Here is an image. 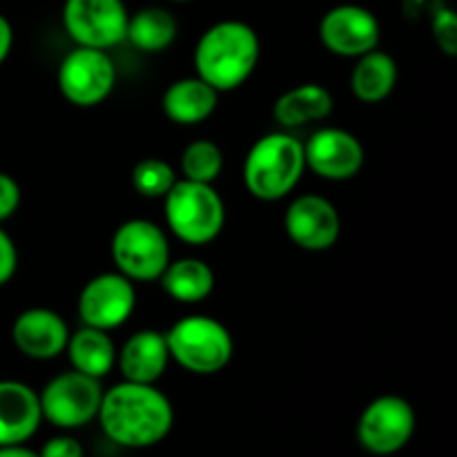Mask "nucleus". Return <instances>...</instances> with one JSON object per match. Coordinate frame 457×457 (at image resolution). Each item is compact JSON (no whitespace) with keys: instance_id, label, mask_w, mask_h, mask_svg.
<instances>
[{"instance_id":"obj_1","label":"nucleus","mask_w":457,"mask_h":457,"mask_svg":"<svg viewBox=\"0 0 457 457\" xmlns=\"http://www.w3.org/2000/svg\"><path fill=\"white\" fill-rule=\"evenodd\" d=\"M96 420L123 449H150L172 433L174 406L156 384L119 382L103 393Z\"/></svg>"},{"instance_id":"obj_2","label":"nucleus","mask_w":457,"mask_h":457,"mask_svg":"<svg viewBox=\"0 0 457 457\" xmlns=\"http://www.w3.org/2000/svg\"><path fill=\"white\" fill-rule=\"evenodd\" d=\"M262 58L259 34L244 21L226 18L210 25L195 47V70L199 79L219 94L235 92L248 83Z\"/></svg>"},{"instance_id":"obj_3","label":"nucleus","mask_w":457,"mask_h":457,"mask_svg":"<svg viewBox=\"0 0 457 457\" xmlns=\"http://www.w3.org/2000/svg\"><path fill=\"white\" fill-rule=\"evenodd\" d=\"M306 172L303 143L288 132H270L250 145L244 161V183L259 201H281Z\"/></svg>"},{"instance_id":"obj_4","label":"nucleus","mask_w":457,"mask_h":457,"mask_svg":"<svg viewBox=\"0 0 457 457\" xmlns=\"http://www.w3.org/2000/svg\"><path fill=\"white\" fill-rule=\"evenodd\" d=\"M163 214L170 232L187 245H208L226 226V204L212 183L177 179L163 196Z\"/></svg>"},{"instance_id":"obj_5","label":"nucleus","mask_w":457,"mask_h":457,"mask_svg":"<svg viewBox=\"0 0 457 457\" xmlns=\"http://www.w3.org/2000/svg\"><path fill=\"white\" fill-rule=\"evenodd\" d=\"M170 360L192 375H217L232 361L235 339L226 324L208 315H187L165 330Z\"/></svg>"},{"instance_id":"obj_6","label":"nucleus","mask_w":457,"mask_h":457,"mask_svg":"<svg viewBox=\"0 0 457 457\" xmlns=\"http://www.w3.org/2000/svg\"><path fill=\"white\" fill-rule=\"evenodd\" d=\"M110 253L116 272L134 284L159 281L165 266L172 262L168 235L147 219H129L120 223L112 235Z\"/></svg>"},{"instance_id":"obj_7","label":"nucleus","mask_w":457,"mask_h":457,"mask_svg":"<svg viewBox=\"0 0 457 457\" xmlns=\"http://www.w3.org/2000/svg\"><path fill=\"white\" fill-rule=\"evenodd\" d=\"M103 393L105 388H103L101 379L89 378L74 369L65 370L49 379L43 391L38 393L43 420L62 431L87 427L89 422L96 420Z\"/></svg>"},{"instance_id":"obj_8","label":"nucleus","mask_w":457,"mask_h":457,"mask_svg":"<svg viewBox=\"0 0 457 457\" xmlns=\"http://www.w3.org/2000/svg\"><path fill=\"white\" fill-rule=\"evenodd\" d=\"M418 418L411 402L402 395H379L366 404L357 420L355 436L370 455L388 457L404 449L413 437Z\"/></svg>"},{"instance_id":"obj_9","label":"nucleus","mask_w":457,"mask_h":457,"mask_svg":"<svg viewBox=\"0 0 457 457\" xmlns=\"http://www.w3.org/2000/svg\"><path fill=\"white\" fill-rule=\"evenodd\" d=\"M62 98L76 107H96L110 98L116 87V65L107 49L76 45L65 54L56 71Z\"/></svg>"},{"instance_id":"obj_10","label":"nucleus","mask_w":457,"mask_h":457,"mask_svg":"<svg viewBox=\"0 0 457 457\" xmlns=\"http://www.w3.org/2000/svg\"><path fill=\"white\" fill-rule=\"evenodd\" d=\"M129 12L125 0H65L62 27L80 47L110 49L123 43Z\"/></svg>"},{"instance_id":"obj_11","label":"nucleus","mask_w":457,"mask_h":457,"mask_svg":"<svg viewBox=\"0 0 457 457\" xmlns=\"http://www.w3.org/2000/svg\"><path fill=\"white\" fill-rule=\"evenodd\" d=\"M134 308H137L134 281L116 270L92 277L83 286L76 303L83 326L107 330V333L128 324Z\"/></svg>"},{"instance_id":"obj_12","label":"nucleus","mask_w":457,"mask_h":457,"mask_svg":"<svg viewBox=\"0 0 457 457\" xmlns=\"http://www.w3.org/2000/svg\"><path fill=\"white\" fill-rule=\"evenodd\" d=\"M320 40L335 56L360 58L379 47L382 25L369 7L353 3L335 4L321 16Z\"/></svg>"},{"instance_id":"obj_13","label":"nucleus","mask_w":457,"mask_h":457,"mask_svg":"<svg viewBox=\"0 0 457 457\" xmlns=\"http://www.w3.org/2000/svg\"><path fill=\"white\" fill-rule=\"evenodd\" d=\"M288 239L308 253H326L342 235V217L337 205L321 195H299L290 201L284 214Z\"/></svg>"},{"instance_id":"obj_14","label":"nucleus","mask_w":457,"mask_h":457,"mask_svg":"<svg viewBox=\"0 0 457 457\" xmlns=\"http://www.w3.org/2000/svg\"><path fill=\"white\" fill-rule=\"evenodd\" d=\"M306 170L326 181H348L364 168L366 152L360 138L342 128H320L303 143Z\"/></svg>"},{"instance_id":"obj_15","label":"nucleus","mask_w":457,"mask_h":457,"mask_svg":"<svg viewBox=\"0 0 457 457\" xmlns=\"http://www.w3.org/2000/svg\"><path fill=\"white\" fill-rule=\"evenodd\" d=\"M70 326L52 308H27L13 320L12 339L21 355L36 361L56 360L65 353Z\"/></svg>"},{"instance_id":"obj_16","label":"nucleus","mask_w":457,"mask_h":457,"mask_svg":"<svg viewBox=\"0 0 457 457\" xmlns=\"http://www.w3.org/2000/svg\"><path fill=\"white\" fill-rule=\"evenodd\" d=\"M40 424L38 393L18 379H0V446L27 445Z\"/></svg>"},{"instance_id":"obj_17","label":"nucleus","mask_w":457,"mask_h":457,"mask_svg":"<svg viewBox=\"0 0 457 457\" xmlns=\"http://www.w3.org/2000/svg\"><path fill=\"white\" fill-rule=\"evenodd\" d=\"M170 351L165 333L154 328H143L128 337V342L116 353V366L125 382L156 384L170 366Z\"/></svg>"},{"instance_id":"obj_18","label":"nucleus","mask_w":457,"mask_h":457,"mask_svg":"<svg viewBox=\"0 0 457 457\" xmlns=\"http://www.w3.org/2000/svg\"><path fill=\"white\" fill-rule=\"evenodd\" d=\"M219 105V92L199 76H186L165 87L161 107L168 120L177 125H199L214 114Z\"/></svg>"},{"instance_id":"obj_19","label":"nucleus","mask_w":457,"mask_h":457,"mask_svg":"<svg viewBox=\"0 0 457 457\" xmlns=\"http://www.w3.org/2000/svg\"><path fill=\"white\" fill-rule=\"evenodd\" d=\"M335 98L321 83H302L281 94L272 105V116L281 128H302V125L324 120L333 114Z\"/></svg>"},{"instance_id":"obj_20","label":"nucleus","mask_w":457,"mask_h":457,"mask_svg":"<svg viewBox=\"0 0 457 457\" xmlns=\"http://www.w3.org/2000/svg\"><path fill=\"white\" fill-rule=\"evenodd\" d=\"M65 353L70 357L71 369L89 378L103 379L114 370L119 351L107 330L80 326L79 330L70 333Z\"/></svg>"},{"instance_id":"obj_21","label":"nucleus","mask_w":457,"mask_h":457,"mask_svg":"<svg viewBox=\"0 0 457 457\" xmlns=\"http://www.w3.org/2000/svg\"><path fill=\"white\" fill-rule=\"evenodd\" d=\"M397 85V62L382 49L355 58L351 71V89L357 101L382 103L393 94Z\"/></svg>"},{"instance_id":"obj_22","label":"nucleus","mask_w":457,"mask_h":457,"mask_svg":"<svg viewBox=\"0 0 457 457\" xmlns=\"http://www.w3.org/2000/svg\"><path fill=\"white\" fill-rule=\"evenodd\" d=\"M159 281L165 293L181 303H201L212 295L214 284H217L210 263L196 257H183L170 262L165 266L163 275L159 277Z\"/></svg>"},{"instance_id":"obj_23","label":"nucleus","mask_w":457,"mask_h":457,"mask_svg":"<svg viewBox=\"0 0 457 457\" xmlns=\"http://www.w3.org/2000/svg\"><path fill=\"white\" fill-rule=\"evenodd\" d=\"M179 22L174 13L165 7L147 4L138 12L129 13L125 40L143 54H161L177 40Z\"/></svg>"},{"instance_id":"obj_24","label":"nucleus","mask_w":457,"mask_h":457,"mask_svg":"<svg viewBox=\"0 0 457 457\" xmlns=\"http://www.w3.org/2000/svg\"><path fill=\"white\" fill-rule=\"evenodd\" d=\"M223 172V150L214 141L199 138L181 154V174L187 181L214 183Z\"/></svg>"},{"instance_id":"obj_25","label":"nucleus","mask_w":457,"mask_h":457,"mask_svg":"<svg viewBox=\"0 0 457 457\" xmlns=\"http://www.w3.org/2000/svg\"><path fill=\"white\" fill-rule=\"evenodd\" d=\"M177 183V172L159 156L141 159L132 170V186L145 199H163Z\"/></svg>"},{"instance_id":"obj_26","label":"nucleus","mask_w":457,"mask_h":457,"mask_svg":"<svg viewBox=\"0 0 457 457\" xmlns=\"http://www.w3.org/2000/svg\"><path fill=\"white\" fill-rule=\"evenodd\" d=\"M433 38H436L437 47L446 54V56H455L457 54V21L453 9L437 7L431 21Z\"/></svg>"},{"instance_id":"obj_27","label":"nucleus","mask_w":457,"mask_h":457,"mask_svg":"<svg viewBox=\"0 0 457 457\" xmlns=\"http://www.w3.org/2000/svg\"><path fill=\"white\" fill-rule=\"evenodd\" d=\"M21 205V186L7 172H0V223L13 217Z\"/></svg>"},{"instance_id":"obj_28","label":"nucleus","mask_w":457,"mask_h":457,"mask_svg":"<svg viewBox=\"0 0 457 457\" xmlns=\"http://www.w3.org/2000/svg\"><path fill=\"white\" fill-rule=\"evenodd\" d=\"M18 270V250L4 228H0V288L13 279Z\"/></svg>"},{"instance_id":"obj_29","label":"nucleus","mask_w":457,"mask_h":457,"mask_svg":"<svg viewBox=\"0 0 457 457\" xmlns=\"http://www.w3.org/2000/svg\"><path fill=\"white\" fill-rule=\"evenodd\" d=\"M40 457H85V449L74 436H54L52 440H47L43 445V449L38 451Z\"/></svg>"},{"instance_id":"obj_30","label":"nucleus","mask_w":457,"mask_h":457,"mask_svg":"<svg viewBox=\"0 0 457 457\" xmlns=\"http://www.w3.org/2000/svg\"><path fill=\"white\" fill-rule=\"evenodd\" d=\"M12 47H13V27L12 22H9V18L0 13V65L9 58Z\"/></svg>"},{"instance_id":"obj_31","label":"nucleus","mask_w":457,"mask_h":457,"mask_svg":"<svg viewBox=\"0 0 457 457\" xmlns=\"http://www.w3.org/2000/svg\"><path fill=\"white\" fill-rule=\"evenodd\" d=\"M0 457H40L38 451H31L25 445H12L0 446Z\"/></svg>"},{"instance_id":"obj_32","label":"nucleus","mask_w":457,"mask_h":457,"mask_svg":"<svg viewBox=\"0 0 457 457\" xmlns=\"http://www.w3.org/2000/svg\"><path fill=\"white\" fill-rule=\"evenodd\" d=\"M172 3H190V0H172Z\"/></svg>"}]
</instances>
